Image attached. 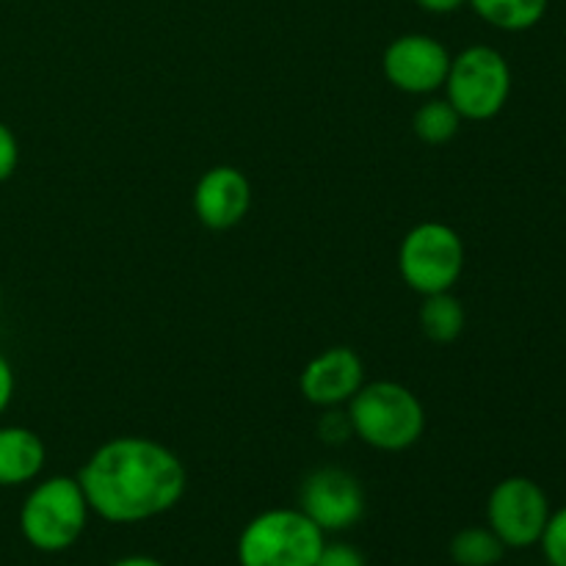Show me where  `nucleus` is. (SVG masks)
Here are the masks:
<instances>
[{"label":"nucleus","instance_id":"nucleus-1","mask_svg":"<svg viewBox=\"0 0 566 566\" xmlns=\"http://www.w3.org/2000/svg\"><path fill=\"white\" fill-rule=\"evenodd\" d=\"M77 484L97 517L133 525L175 509L188 475L171 448L147 437H114L88 457Z\"/></svg>","mask_w":566,"mask_h":566},{"label":"nucleus","instance_id":"nucleus-2","mask_svg":"<svg viewBox=\"0 0 566 566\" xmlns=\"http://www.w3.org/2000/svg\"><path fill=\"white\" fill-rule=\"evenodd\" d=\"M352 431L376 451H407L423 437L420 398L398 381H370L348 401Z\"/></svg>","mask_w":566,"mask_h":566},{"label":"nucleus","instance_id":"nucleus-3","mask_svg":"<svg viewBox=\"0 0 566 566\" xmlns=\"http://www.w3.org/2000/svg\"><path fill=\"white\" fill-rule=\"evenodd\" d=\"M326 539L302 509H269L238 536L241 566H315Z\"/></svg>","mask_w":566,"mask_h":566},{"label":"nucleus","instance_id":"nucleus-4","mask_svg":"<svg viewBox=\"0 0 566 566\" xmlns=\"http://www.w3.org/2000/svg\"><path fill=\"white\" fill-rule=\"evenodd\" d=\"M86 495L77 479L53 475L31 490L20 509V531L31 547L42 553H64L88 525Z\"/></svg>","mask_w":566,"mask_h":566},{"label":"nucleus","instance_id":"nucleus-5","mask_svg":"<svg viewBox=\"0 0 566 566\" xmlns=\"http://www.w3.org/2000/svg\"><path fill=\"white\" fill-rule=\"evenodd\" d=\"M446 92V99L462 119L486 122L506 108L512 94V66L501 50L490 44H473L451 59Z\"/></svg>","mask_w":566,"mask_h":566},{"label":"nucleus","instance_id":"nucleus-6","mask_svg":"<svg viewBox=\"0 0 566 566\" xmlns=\"http://www.w3.org/2000/svg\"><path fill=\"white\" fill-rule=\"evenodd\" d=\"M398 271L420 296L446 293L464 271V243L453 227L423 221L403 235L398 249Z\"/></svg>","mask_w":566,"mask_h":566},{"label":"nucleus","instance_id":"nucleus-7","mask_svg":"<svg viewBox=\"0 0 566 566\" xmlns=\"http://www.w3.org/2000/svg\"><path fill=\"white\" fill-rule=\"evenodd\" d=\"M486 520L503 545L523 551V547L539 545L542 531L551 520V501L534 479L512 475L490 492Z\"/></svg>","mask_w":566,"mask_h":566},{"label":"nucleus","instance_id":"nucleus-8","mask_svg":"<svg viewBox=\"0 0 566 566\" xmlns=\"http://www.w3.org/2000/svg\"><path fill=\"white\" fill-rule=\"evenodd\" d=\"M451 53L429 33H403L381 55L385 77L407 94H431L446 86Z\"/></svg>","mask_w":566,"mask_h":566},{"label":"nucleus","instance_id":"nucleus-9","mask_svg":"<svg viewBox=\"0 0 566 566\" xmlns=\"http://www.w3.org/2000/svg\"><path fill=\"white\" fill-rule=\"evenodd\" d=\"M298 509L321 531H346L365 514V492L348 470L318 468L304 479Z\"/></svg>","mask_w":566,"mask_h":566},{"label":"nucleus","instance_id":"nucleus-10","mask_svg":"<svg viewBox=\"0 0 566 566\" xmlns=\"http://www.w3.org/2000/svg\"><path fill=\"white\" fill-rule=\"evenodd\" d=\"M365 385V365L359 354L348 346L321 352L304 365L298 376V390L315 407H340L357 396Z\"/></svg>","mask_w":566,"mask_h":566},{"label":"nucleus","instance_id":"nucleus-11","mask_svg":"<svg viewBox=\"0 0 566 566\" xmlns=\"http://www.w3.org/2000/svg\"><path fill=\"white\" fill-rule=\"evenodd\" d=\"M252 205V186L235 166H213L193 188V210L208 230H232L241 224Z\"/></svg>","mask_w":566,"mask_h":566},{"label":"nucleus","instance_id":"nucleus-12","mask_svg":"<svg viewBox=\"0 0 566 566\" xmlns=\"http://www.w3.org/2000/svg\"><path fill=\"white\" fill-rule=\"evenodd\" d=\"M44 442L22 426L0 429V486H20L36 479L44 468Z\"/></svg>","mask_w":566,"mask_h":566},{"label":"nucleus","instance_id":"nucleus-13","mask_svg":"<svg viewBox=\"0 0 566 566\" xmlns=\"http://www.w3.org/2000/svg\"><path fill=\"white\" fill-rule=\"evenodd\" d=\"M418 318L423 335L442 346L453 343L464 332V307L457 296H451V291L429 293L420 304Z\"/></svg>","mask_w":566,"mask_h":566},{"label":"nucleus","instance_id":"nucleus-14","mask_svg":"<svg viewBox=\"0 0 566 566\" xmlns=\"http://www.w3.org/2000/svg\"><path fill=\"white\" fill-rule=\"evenodd\" d=\"M475 14L501 31H528L539 25L551 0H468Z\"/></svg>","mask_w":566,"mask_h":566},{"label":"nucleus","instance_id":"nucleus-15","mask_svg":"<svg viewBox=\"0 0 566 566\" xmlns=\"http://www.w3.org/2000/svg\"><path fill=\"white\" fill-rule=\"evenodd\" d=\"M451 558L453 564L459 566H495L503 562V553H506V545L495 536L492 528H481V525H473V528L459 531L451 539Z\"/></svg>","mask_w":566,"mask_h":566},{"label":"nucleus","instance_id":"nucleus-16","mask_svg":"<svg viewBox=\"0 0 566 566\" xmlns=\"http://www.w3.org/2000/svg\"><path fill=\"white\" fill-rule=\"evenodd\" d=\"M459 125H462V116L457 114L448 99H429V103L420 105L415 111V136L420 142L431 144V147H440V144H448L459 133Z\"/></svg>","mask_w":566,"mask_h":566},{"label":"nucleus","instance_id":"nucleus-17","mask_svg":"<svg viewBox=\"0 0 566 566\" xmlns=\"http://www.w3.org/2000/svg\"><path fill=\"white\" fill-rule=\"evenodd\" d=\"M542 553L551 566H566V506L551 512L545 531H542Z\"/></svg>","mask_w":566,"mask_h":566},{"label":"nucleus","instance_id":"nucleus-18","mask_svg":"<svg viewBox=\"0 0 566 566\" xmlns=\"http://www.w3.org/2000/svg\"><path fill=\"white\" fill-rule=\"evenodd\" d=\"M315 566H368V562H365V556L354 545L332 542V545H324Z\"/></svg>","mask_w":566,"mask_h":566},{"label":"nucleus","instance_id":"nucleus-19","mask_svg":"<svg viewBox=\"0 0 566 566\" xmlns=\"http://www.w3.org/2000/svg\"><path fill=\"white\" fill-rule=\"evenodd\" d=\"M17 164H20V144L11 127L0 122V182L14 175Z\"/></svg>","mask_w":566,"mask_h":566},{"label":"nucleus","instance_id":"nucleus-20","mask_svg":"<svg viewBox=\"0 0 566 566\" xmlns=\"http://www.w3.org/2000/svg\"><path fill=\"white\" fill-rule=\"evenodd\" d=\"M318 434L324 442H332V446H337V442L346 440L348 434H354L352 431V420H348V412H326L324 418L318 420Z\"/></svg>","mask_w":566,"mask_h":566},{"label":"nucleus","instance_id":"nucleus-21","mask_svg":"<svg viewBox=\"0 0 566 566\" xmlns=\"http://www.w3.org/2000/svg\"><path fill=\"white\" fill-rule=\"evenodd\" d=\"M11 396H14V370H11L9 359L0 354V415L9 409Z\"/></svg>","mask_w":566,"mask_h":566},{"label":"nucleus","instance_id":"nucleus-22","mask_svg":"<svg viewBox=\"0 0 566 566\" xmlns=\"http://www.w3.org/2000/svg\"><path fill=\"white\" fill-rule=\"evenodd\" d=\"M423 11H431V14H451V11L462 9L468 0H415Z\"/></svg>","mask_w":566,"mask_h":566},{"label":"nucleus","instance_id":"nucleus-23","mask_svg":"<svg viewBox=\"0 0 566 566\" xmlns=\"http://www.w3.org/2000/svg\"><path fill=\"white\" fill-rule=\"evenodd\" d=\"M111 566H166V564L158 562V558H153V556H125Z\"/></svg>","mask_w":566,"mask_h":566},{"label":"nucleus","instance_id":"nucleus-24","mask_svg":"<svg viewBox=\"0 0 566 566\" xmlns=\"http://www.w3.org/2000/svg\"><path fill=\"white\" fill-rule=\"evenodd\" d=\"M0 304H3V287H0Z\"/></svg>","mask_w":566,"mask_h":566}]
</instances>
